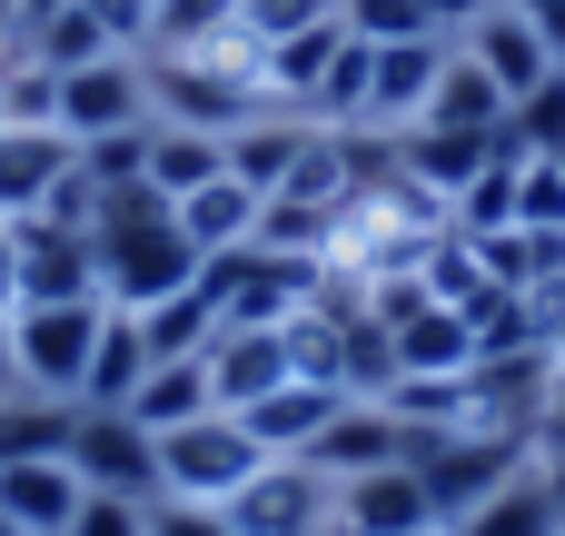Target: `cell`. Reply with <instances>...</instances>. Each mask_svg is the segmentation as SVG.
Segmentation results:
<instances>
[{"label": "cell", "mask_w": 565, "mask_h": 536, "mask_svg": "<svg viewBox=\"0 0 565 536\" xmlns=\"http://www.w3.org/2000/svg\"><path fill=\"white\" fill-rule=\"evenodd\" d=\"M89 249H99V298H109V308H159V298L199 288V269H209V259L189 249V229H179V199H159L149 179L99 199Z\"/></svg>", "instance_id": "obj_1"}, {"label": "cell", "mask_w": 565, "mask_h": 536, "mask_svg": "<svg viewBox=\"0 0 565 536\" xmlns=\"http://www.w3.org/2000/svg\"><path fill=\"white\" fill-rule=\"evenodd\" d=\"M149 60V119H179V129H248L268 109V70H258V40H199V50H139Z\"/></svg>", "instance_id": "obj_2"}, {"label": "cell", "mask_w": 565, "mask_h": 536, "mask_svg": "<svg viewBox=\"0 0 565 536\" xmlns=\"http://www.w3.org/2000/svg\"><path fill=\"white\" fill-rule=\"evenodd\" d=\"M199 278H209V298H218V328H288V318H308V308L328 298L338 269L308 259V249H268V239H248V249L209 259Z\"/></svg>", "instance_id": "obj_3"}, {"label": "cell", "mask_w": 565, "mask_h": 536, "mask_svg": "<svg viewBox=\"0 0 565 536\" xmlns=\"http://www.w3.org/2000/svg\"><path fill=\"white\" fill-rule=\"evenodd\" d=\"M536 448L526 438H497V428H447V438H417V487H427V517L437 536H457L507 477H526Z\"/></svg>", "instance_id": "obj_4"}, {"label": "cell", "mask_w": 565, "mask_h": 536, "mask_svg": "<svg viewBox=\"0 0 565 536\" xmlns=\"http://www.w3.org/2000/svg\"><path fill=\"white\" fill-rule=\"evenodd\" d=\"M258 467H268V448L248 438V418H238V408H209V418H189V428H169V438H159V497L228 507Z\"/></svg>", "instance_id": "obj_5"}, {"label": "cell", "mask_w": 565, "mask_h": 536, "mask_svg": "<svg viewBox=\"0 0 565 536\" xmlns=\"http://www.w3.org/2000/svg\"><path fill=\"white\" fill-rule=\"evenodd\" d=\"M109 328V298H60V308H10V358H20V398H70L89 378V348Z\"/></svg>", "instance_id": "obj_6"}, {"label": "cell", "mask_w": 565, "mask_h": 536, "mask_svg": "<svg viewBox=\"0 0 565 536\" xmlns=\"http://www.w3.org/2000/svg\"><path fill=\"white\" fill-rule=\"evenodd\" d=\"M238 536H338V477L308 458H268L238 497H228Z\"/></svg>", "instance_id": "obj_7"}, {"label": "cell", "mask_w": 565, "mask_h": 536, "mask_svg": "<svg viewBox=\"0 0 565 536\" xmlns=\"http://www.w3.org/2000/svg\"><path fill=\"white\" fill-rule=\"evenodd\" d=\"M70 467H79V487L89 497H159V438L129 418V408H79V428H70Z\"/></svg>", "instance_id": "obj_8"}, {"label": "cell", "mask_w": 565, "mask_h": 536, "mask_svg": "<svg viewBox=\"0 0 565 536\" xmlns=\"http://www.w3.org/2000/svg\"><path fill=\"white\" fill-rule=\"evenodd\" d=\"M149 119V60L139 50H109L89 70H60V129L70 139H109V129H139Z\"/></svg>", "instance_id": "obj_9"}, {"label": "cell", "mask_w": 565, "mask_h": 536, "mask_svg": "<svg viewBox=\"0 0 565 536\" xmlns=\"http://www.w3.org/2000/svg\"><path fill=\"white\" fill-rule=\"evenodd\" d=\"M10 239H20V308L99 298V249H89V229H60V219H10Z\"/></svg>", "instance_id": "obj_10"}, {"label": "cell", "mask_w": 565, "mask_h": 536, "mask_svg": "<svg viewBox=\"0 0 565 536\" xmlns=\"http://www.w3.org/2000/svg\"><path fill=\"white\" fill-rule=\"evenodd\" d=\"M437 70H447V40H387L377 60H367V119L358 129H417L427 119V90H437Z\"/></svg>", "instance_id": "obj_11"}, {"label": "cell", "mask_w": 565, "mask_h": 536, "mask_svg": "<svg viewBox=\"0 0 565 536\" xmlns=\"http://www.w3.org/2000/svg\"><path fill=\"white\" fill-rule=\"evenodd\" d=\"M338 536H437L427 487H417V458L407 467H367V477H338Z\"/></svg>", "instance_id": "obj_12"}, {"label": "cell", "mask_w": 565, "mask_h": 536, "mask_svg": "<svg viewBox=\"0 0 565 536\" xmlns=\"http://www.w3.org/2000/svg\"><path fill=\"white\" fill-rule=\"evenodd\" d=\"M79 467L70 458H10L0 467V527L10 536H70V517H79Z\"/></svg>", "instance_id": "obj_13"}, {"label": "cell", "mask_w": 565, "mask_h": 536, "mask_svg": "<svg viewBox=\"0 0 565 536\" xmlns=\"http://www.w3.org/2000/svg\"><path fill=\"white\" fill-rule=\"evenodd\" d=\"M457 50H467V60H477V70L507 90V109H516L536 80H556V50H546V30H536L526 10H507V0H497V10H487V20L457 40Z\"/></svg>", "instance_id": "obj_14"}, {"label": "cell", "mask_w": 565, "mask_h": 536, "mask_svg": "<svg viewBox=\"0 0 565 536\" xmlns=\"http://www.w3.org/2000/svg\"><path fill=\"white\" fill-rule=\"evenodd\" d=\"M288 378H298L288 328H218V338H209V388H218V408H258V398L288 388Z\"/></svg>", "instance_id": "obj_15"}, {"label": "cell", "mask_w": 565, "mask_h": 536, "mask_svg": "<svg viewBox=\"0 0 565 536\" xmlns=\"http://www.w3.org/2000/svg\"><path fill=\"white\" fill-rule=\"evenodd\" d=\"M79 169V139L70 129H0V219H40L50 209V189Z\"/></svg>", "instance_id": "obj_16"}, {"label": "cell", "mask_w": 565, "mask_h": 536, "mask_svg": "<svg viewBox=\"0 0 565 536\" xmlns=\"http://www.w3.org/2000/svg\"><path fill=\"white\" fill-rule=\"evenodd\" d=\"M417 458V438L377 408V398H348L338 418H328V438L308 448V467H328V477H367V467H407Z\"/></svg>", "instance_id": "obj_17"}, {"label": "cell", "mask_w": 565, "mask_h": 536, "mask_svg": "<svg viewBox=\"0 0 565 536\" xmlns=\"http://www.w3.org/2000/svg\"><path fill=\"white\" fill-rule=\"evenodd\" d=\"M338 408H348V388H328V378H288V388H268V398L238 408V418H248V438H258L268 458H308V448L328 438Z\"/></svg>", "instance_id": "obj_18"}, {"label": "cell", "mask_w": 565, "mask_h": 536, "mask_svg": "<svg viewBox=\"0 0 565 536\" xmlns=\"http://www.w3.org/2000/svg\"><path fill=\"white\" fill-rule=\"evenodd\" d=\"M308 149H318V119H298V109H258L248 129H228V179L268 199V189H288V169H298Z\"/></svg>", "instance_id": "obj_19"}, {"label": "cell", "mask_w": 565, "mask_h": 536, "mask_svg": "<svg viewBox=\"0 0 565 536\" xmlns=\"http://www.w3.org/2000/svg\"><path fill=\"white\" fill-rule=\"evenodd\" d=\"M338 50H348V20H328V30H298V40H278V50H258V70H268V109H318V90H328V70H338Z\"/></svg>", "instance_id": "obj_20"}, {"label": "cell", "mask_w": 565, "mask_h": 536, "mask_svg": "<svg viewBox=\"0 0 565 536\" xmlns=\"http://www.w3.org/2000/svg\"><path fill=\"white\" fill-rule=\"evenodd\" d=\"M497 139H507V129H407V189H427V199L447 209V199L497 159Z\"/></svg>", "instance_id": "obj_21"}, {"label": "cell", "mask_w": 565, "mask_h": 536, "mask_svg": "<svg viewBox=\"0 0 565 536\" xmlns=\"http://www.w3.org/2000/svg\"><path fill=\"white\" fill-rule=\"evenodd\" d=\"M258 209H268V199H258V189H238V179L218 169L209 189H189V199H179V229H189V249H199V259H228V249H248V239H258Z\"/></svg>", "instance_id": "obj_22"}, {"label": "cell", "mask_w": 565, "mask_h": 536, "mask_svg": "<svg viewBox=\"0 0 565 536\" xmlns=\"http://www.w3.org/2000/svg\"><path fill=\"white\" fill-rule=\"evenodd\" d=\"M417 129H507V90L447 40V70H437V90H427V119Z\"/></svg>", "instance_id": "obj_23"}, {"label": "cell", "mask_w": 565, "mask_h": 536, "mask_svg": "<svg viewBox=\"0 0 565 536\" xmlns=\"http://www.w3.org/2000/svg\"><path fill=\"white\" fill-rule=\"evenodd\" d=\"M516 179H526V149L497 139V159L447 199V229H457V239H497V229H516Z\"/></svg>", "instance_id": "obj_24"}, {"label": "cell", "mask_w": 565, "mask_h": 536, "mask_svg": "<svg viewBox=\"0 0 565 536\" xmlns=\"http://www.w3.org/2000/svg\"><path fill=\"white\" fill-rule=\"evenodd\" d=\"M129 318H139L149 368H169V358H209V338H218V298H209V278L179 288V298H159V308H129Z\"/></svg>", "instance_id": "obj_25"}, {"label": "cell", "mask_w": 565, "mask_h": 536, "mask_svg": "<svg viewBox=\"0 0 565 536\" xmlns=\"http://www.w3.org/2000/svg\"><path fill=\"white\" fill-rule=\"evenodd\" d=\"M218 169H228V139L179 129V119H149V189H159V199H189V189H209Z\"/></svg>", "instance_id": "obj_26"}, {"label": "cell", "mask_w": 565, "mask_h": 536, "mask_svg": "<svg viewBox=\"0 0 565 536\" xmlns=\"http://www.w3.org/2000/svg\"><path fill=\"white\" fill-rule=\"evenodd\" d=\"M209 408H218L209 358H169V368H149V378H139V398H129V418H139L149 438H169V428H189V418H209Z\"/></svg>", "instance_id": "obj_27"}, {"label": "cell", "mask_w": 565, "mask_h": 536, "mask_svg": "<svg viewBox=\"0 0 565 536\" xmlns=\"http://www.w3.org/2000/svg\"><path fill=\"white\" fill-rule=\"evenodd\" d=\"M139 378H149L139 318H129V308H109V328H99V348H89V378H79V408H129V398H139Z\"/></svg>", "instance_id": "obj_28"}, {"label": "cell", "mask_w": 565, "mask_h": 536, "mask_svg": "<svg viewBox=\"0 0 565 536\" xmlns=\"http://www.w3.org/2000/svg\"><path fill=\"white\" fill-rule=\"evenodd\" d=\"M457 536H565V517H556V497H546V467H526V477H507L477 517Z\"/></svg>", "instance_id": "obj_29"}, {"label": "cell", "mask_w": 565, "mask_h": 536, "mask_svg": "<svg viewBox=\"0 0 565 536\" xmlns=\"http://www.w3.org/2000/svg\"><path fill=\"white\" fill-rule=\"evenodd\" d=\"M20 50H30L40 70H89V60H109L119 40H109V20H99L89 0H70V10H60V20H40V30L20 40Z\"/></svg>", "instance_id": "obj_30"}, {"label": "cell", "mask_w": 565, "mask_h": 536, "mask_svg": "<svg viewBox=\"0 0 565 536\" xmlns=\"http://www.w3.org/2000/svg\"><path fill=\"white\" fill-rule=\"evenodd\" d=\"M377 408H387L407 438H447V428H467V378H397Z\"/></svg>", "instance_id": "obj_31"}, {"label": "cell", "mask_w": 565, "mask_h": 536, "mask_svg": "<svg viewBox=\"0 0 565 536\" xmlns=\"http://www.w3.org/2000/svg\"><path fill=\"white\" fill-rule=\"evenodd\" d=\"M79 179L109 199V189H139L149 179V119L139 129H109V139H79Z\"/></svg>", "instance_id": "obj_32"}, {"label": "cell", "mask_w": 565, "mask_h": 536, "mask_svg": "<svg viewBox=\"0 0 565 536\" xmlns=\"http://www.w3.org/2000/svg\"><path fill=\"white\" fill-rule=\"evenodd\" d=\"M328 20H338V0H238V40H258V50L298 40V30H328Z\"/></svg>", "instance_id": "obj_33"}, {"label": "cell", "mask_w": 565, "mask_h": 536, "mask_svg": "<svg viewBox=\"0 0 565 536\" xmlns=\"http://www.w3.org/2000/svg\"><path fill=\"white\" fill-rule=\"evenodd\" d=\"M228 30H238V0H159L149 50H199V40H228Z\"/></svg>", "instance_id": "obj_34"}, {"label": "cell", "mask_w": 565, "mask_h": 536, "mask_svg": "<svg viewBox=\"0 0 565 536\" xmlns=\"http://www.w3.org/2000/svg\"><path fill=\"white\" fill-rule=\"evenodd\" d=\"M507 139H516L526 159H536V149H565V70H556V80H536V90L507 109Z\"/></svg>", "instance_id": "obj_35"}, {"label": "cell", "mask_w": 565, "mask_h": 536, "mask_svg": "<svg viewBox=\"0 0 565 536\" xmlns=\"http://www.w3.org/2000/svg\"><path fill=\"white\" fill-rule=\"evenodd\" d=\"M338 20H348L367 50H387V40H437V30H427V0H338Z\"/></svg>", "instance_id": "obj_36"}, {"label": "cell", "mask_w": 565, "mask_h": 536, "mask_svg": "<svg viewBox=\"0 0 565 536\" xmlns=\"http://www.w3.org/2000/svg\"><path fill=\"white\" fill-rule=\"evenodd\" d=\"M516 229H565V159L536 149L526 179H516Z\"/></svg>", "instance_id": "obj_37"}, {"label": "cell", "mask_w": 565, "mask_h": 536, "mask_svg": "<svg viewBox=\"0 0 565 536\" xmlns=\"http://www.w3.org/2000/svg\"><path fill=\"white\" fill-rule=\"evenodd\" d=\"M149 536H238L228 507H199V497H149Z\"/></svg>", "instance_id": "obj_38"}, {"label": "cell", "mask_w": 565, "mask_h": 536, "mask_svg": "<svg viewBox=\"0 0 565 536\" xmlns=\"http://www.w3.org/2000/svg\"><path fill=\"white\" fill-rule=\"evenodd\" d=\"M70 536H149V507L139 497H79Z\"/></svg>", "instance_id": "obj_39"}, {"label": "cell", "mask_w": 565, "mask_h": 536, "mask_svg": "<svg viewBox=\"0 0 565 536\" xmlns=\"http://www.w3.org/2000/svg\"><path fill=\"white\" fill-rule=\"evenodd\" d=\"M99 20H109V40L119 50H149V30H159V0H89Z\"/></svg>", "instance_id": "obj_40"}, {"label": "cell", "mask_w": 565, "mask_h": 536, "mask_svg": "<svg viewBox=\"0 0 565 536\" xmlns=\"http://www.w3.org/2000/svg\"><path fill=\"white\" fill-rule=\"evenodd\" d=\"M487 10H497V0H427V30H437V40H467Z\"/></svg>", "instance_id": "obj_41"}, {"label": "cell", "mask_w": 565, "mask_h": 536, "mask_svg": "<svg viewBox=\"0 0 565 536\" xmlns=\"http://www.w3.org/2000/svg\"><path fill=\"white\" fill-rule=\"evenodd\" d=\"M536 458H565V358H556V388H546V418H536Z\"/></svg>", "instance_id": "obj_42"}, {"label": "cell", "mask_w": 565, "mask_h": 536, "mask_svg": "<svg viewBox=\"0 0 565 536\" xmlns=\"http://www.w3.org/2000/svg\"><path fill=\"white\" fill-rule=\"evenodd\" d=\"M60 10H70V0H10V50H20L40 20H60Z\"/></svg>", "instance_id": "obj_43"}, {"label": "cell", "mask_w": 565, "mask_h": 536, "mask_svg": "<svg viewBox=\"0 0 565 536\" xmlns=\"http://www.w3.org/2000/svg\"><path fill=\"white\" fill-rule=\"evenodd\" d=\"M20 308V239H10V219H0V318Z\"/></svg>", "instance_id": "obj_44"}, {"label": "cell", "mask_w": 565, "mask_h": 536, "mask_svg": "<svg viewBox=\"0 0 565 536\" xmlns=\"http://www.w3.org/2000/svg\"><path fill=\"white\" fill-rule=\"evenodd\" d=\"M0 398H20V358H10V318H0Z\"/></svg>", "instance_id": "obj_45"}, {"label": "cell", "mask_w": 565, "mask_h": 536, "mask_svg": "<svg viewBox=\"0 0 565 536\" xmlns=\"http://www.w3.org/2000/svg\"><path fill=\"white\" fill-rule=\"evenodd\" d=\"M536 308H546V348L565 358V298H536Z\"/></svg>", "instance_id": "obj_46"}, {"label": "cell", "mask_w": 565, "mask_h": 536, "mask_svg": "<svg viewBox=\"0 0 565 536\" xmlns=\"http://www.w3.org/2000/svg\"><path fill=\"white\" fill-rule=\"evenodd\" d=\"M546 467V497H556V517H565V458H536Z\"/></svg>", "instance_id": "obj_47"}, {"label": "cell", "mask_w": 565, "mask_h": 536, "mask_svg": "<svg viewBox=\"0 0 565 536\" xmlns=\"http://www.w3.org/2000/svg\"><path fill=\"white\" fill-rule=\"evenodd\" d=\"M20 458V428H10V398H0V467Z\"/></svg>", "instance_id": "obj_48"}, {"label": "cell", "mask_w": 565, "mask_h": 536, "mask_svg": "<svg viewBox=\"0 0 565 536\" xmlns=\"http://www.w3.org/2000/svg\"><path fill=\"white\" fill-rule=\"evenodd\" d=\"M0 50H10V0H0Z\"/></svg>", "instance_id": "obj_49"}, {"label": "cell", "mask_w": 565, "mask_h": 536, "mask_svg": "<svg viewBox=\"0 0 565 536\" xmlns=\"http://www.w3.org/2000/svg\"><path fill=\"white\" fill-rule=\"evenodd\" d=\"M556 159H565V149H556Z\"/></svg>", "instance_id": "obj_50"}, {"label": "cell", "mask_w": 565, "mask_h": 536, "mask_svg": "<svg viewBox=\"0 0 565 536\" xmlns=\"http://www.w3.org/2000/svg\"><path fill=\"white\" fill-rule=\"evenodd\" d=\"M556 70H565V60H556Z\"/></svg>", "instance_id": "obj_51"}]
</instances>
